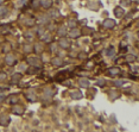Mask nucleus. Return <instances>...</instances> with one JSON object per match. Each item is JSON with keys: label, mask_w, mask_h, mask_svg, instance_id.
<instances>
[{"label": "nucleus", "mask_w": 139, "mask_h": 132, "mask_svg": "<svg viewBox=\"0 0 139 132\" xmlns=\"http://www.w3.org/2000/svg\"><path fill=\"white\" fill-rule=\"evenodd\" d=\"M11 111H12V113L16 114V115H23V113H24L25 110H24V107H23V106L17 105V104H16V105L12 107V110H11Z\"/></svg>", "instance_id": "nucleus-1"}, {"label": "nucleus", "mask_w": 139, "mask_h": 132, "mask_svg": "<svg viewBox=\"0 0 139 132\" xmlns=\"http://www.w3.org/2000/svg\"><path fill=\"white\" fill-rule=\"evenodd\" d=\"M26 61L30 66H33V67H39L40 66V61H39L38 57H29Z\"/></svg>", "instance_id": "nucleus-2"}, {"label": "nucleus", "mask_w": 139, "mask_h": 132, "mask_svg": "<svg viewBox=\"0 0 139 132\" xmlns=\"http://www.w3.org/2000/svg\"><path fill=\"white\" fill-rule=\"evenodd\" d=\"M5 62H6V64H8V66H13L14 63L17 62V58L14 57V55H12V54H8V55H6Z\"/></svg>", "instance_id": "nucleus-3"}, {"label": "nucleus", "mask_w": 139, "mask_h": 132, "mask_svg": "<svg viewBox=\"0 0 139 132\" xmlns=\"http://www.w3.org/2000/svg\"><path fill=\"white\" fill-rule=\"evenodd\" d=\"M10 121H11V119H10L8 115H6V114H1L0 115V125L1 126H7L10 124Z\"/></svg>", "instance_id": "nucleus-4"}, {"label": "nucleus", "mask_w": 139, "mask_h": 132, "mask_svg": "<svg viewBox=\"0 0 139 132\" xmlns=\"http://www.w3.org/2000/svg\"><path fill=\"white\" fill-rule=\"evenodd\" d=\"M68 35H69V37H70V38H77V37H80V36H81V31L74 27L71 31H69V33H68Z\"/></svg>", "instance_id": "nucleus-5"}, {"label": "nucleus", "mask_w": 139, "mask_h": 132, "mask_svg": "<svg viewBox=\"0 0 139 132\" xmlns=\"http://www.w3.org/2000/svg\"><path fill=\"white\" fill-rule=\"evenodd\" d=\"M104 26L106 27V29H113V27L115 26V20L106 19L105 21H104Z\"/></svg>", "instance_id": "nucleus-6"}, {"label": "nucleus", "mask_w": 139, "mask_h": 132, "mask_svg": "<svg viewBox=\"0 0 139 132\" xmlns=\"http://www.w3.org/2000/svg\"><path fill=\"white\" fill-rule=\"evenodd\" d=\"M58 45H60L62 49H68V48H69V42H68V39H66V38H61L60 42H58Z\"/></svg>", "instance_id": "nucleus-7"}, {"label": "nucleus", "mask_w": 139, "mask_h": 132, "mask_svg": "<svg viewBox=\"0 0 139 132\" xmlns=\"http://www.w3.org/2000/svg\"><path fill=\"white\" fill-rule=\"evenodd\" d=\"M40 5L44 8H50L52 6V0H40Z\"/></svg>", "instance_id": "nucleus-8"}, {"label": "nucleus", "mask_w": 139, "mask_h": 132, "mask_svg": "<svg viewBox=\"0 0 139 132\" xmlns=\"http://www.w3.org/2000/svg\"><path fill=\"white\" fill-rule=\"evenodd\" d=\"M124 13H125V11H124L121 7H115V10H114V14H115V17L120 18V17L124 16Z\"/></svg>", "instance_id": "nucleus-9"}, {"label": "nucleus", "mask_w": 139, "mask_h": 132, "mask_svg": "<svg viewBox=\"0 0 139 132\" xmlns=\"http://www.w3.org/2000/svg\"><path fill=\"white\" fill-rule=\"evenodd\" d=\"M11 80H12V82H13V83H17V82H19L20 80H21V74H20V73H14L13 75H12Z\"/></svg>", "instance_id": "nucleus-10"}, {"label": "nucleus", "mask_w": 139, "mask_h": 132, "mask_svg": "<svg viewBox=\"0 0 139 132\" xmlns=\"http://www.w3.org/2000/svg\"><path fill=\"white\" fill-rule=\"evenodd\" d=\"M79 85H80V87H82V88H87V87H89V81L87 79H81L79 81Z\"/></svg>", "instance_id": "nucleus-11"}, {"label": "nucleus", "mask_w": 139, "mask_h": 132, "mask_svg": "<svg viewBox=\"0 0 139 132\" xmlns=\"http://www.w3.org/2000/svg\"><path fill=\"white\" fill-rule=\"evenodd\" d=\"M119 73H120V69L119 68H117V67H115V68H109V69H108V74L112 75V76H115V75H118Z\"/></svg>", "instance_id": "nucleus-12"}, {"label": "nucleus", "mask_w": 139, "mask_h": 132, "mask_svg": "<svg viewBox=\"0 0 139 132\" xmlns=\"http://www.w3.org/2000/svg\"><path fill=\"white\" fill-rule=\"evenodd\" d=\"M52 64H53V66H56V67L63 66V59L60 58V57H56V58L52 59Z\"/></svg>", "instance_id": "nucleus-13"}, {"label": "nucleus", "mask_w": 139, "mask_h": 132, "mask_svg": "<svg viewBox=\"0 0 139 132\" xmlns=\"http://www.w3.org/2000/svg\"><path fill=\"white\" fill-rule=\"evenodd\" d=\"M33 51H35L36 54L43 53V46L40 45V44H35V46H33Z\"/></svg>", "instance_id": "nucleus-14"}, {"label": "nucleus", "mask_w": 139, "mask_h": 132, "mask_svg": "<svg viewBox=\"0 0 139 132\" xmlns=\"http://www.w3.org/2000/svg\"><path fill=\"white\" fill-rule=\"evenodd\" d=\"M136 59H137V56H136V55H133V54H128V55L126 56V61H127V62H130V63H131V62H134Z\"/></svg>", "instance_id": "nucleus-15"}, {"label": "nucleus", "mask_w": 139, "mask_h": 132, "mask_svg": "<svg viewBox=\"0 0 139 132\" xmlns=\"http://www.w3.org/2000/svg\"><path fill=\"white\" fill-rule=\"evenodd\" d=\"M39 23L40 24H43V25L46 24V23H49V17L45 16V14H44V16H40L39 17Z\"/></svg>", "instance_id": "nucleus-16"}, {"label": "nucleus", "mask_w": 139, "mask_h": 132, "mask_svg": "<svg viewBox=\"0 0 139 132\" xmlns=\"http://www.w3.org/2000/svg\"><path fill=\"white\" fill-rule=\"evenodd\" d=\"M70 95H71V98L75 99V100H76V99H81V98H82V94H81V92H73Z\"/></svg>", "instance_id": "nucleus-17"}, {"label": "nucleus", "mask_w": 139, "mask_h": 132, "mask_svg": "<svg viewBox=\"0 0 139 132\" xmlns=\"http://www.w3.org/2000/svg\"><path fill=\"white\" fill-rule=\"evenodd\" d=\"M67 32H68V31H67V30H66V27H64V26L60 27V30L57 31V33H58V36H61V37H63V36H66V35H67Z\"/></svg>", "instance_id": "nucleus-18"}, {"label": "nucleus", "mask_w": 139, "mask_h": 132, "mask_svg": "<svg viewBox=\"0 0 139 132\" xmlns=\"http://www.w3.org/2000/svg\"><path fill=\"white\" fill-rule=\"evenodd\" d=\"M77 25V20H75V19H70L69 21H68V26L69 27H71V29H74V27Z\"/></svg>", "instance_id": "nucleus-19"}, {"label": "nucleus", "mask_w": 139, "mask_h": 132, "mask_svg": "<svg viewBox=\"0 0 139 132\" xmlns=\"http://www.w3.org/2000/svg\"><path fill=\"white\" fill-rule=\"evenodd\" d=\"M23 48H24V51H25V53H31V51L33 50V46L32 45H29V44H25Z\"/></svg>", "instance_id": "nucleus-20"}, {"label": "nucleus", "mask_w": 139, "mask_h": 132, "mask_svg": "<svg viewBox=\"0 0 139 132\" xmlns=\"http://www.w3.org/2000/svg\"><path fill=\"white\" fill-rule=\"evenodd\" d=\"M40 38H42L43 42H51V37H50V36H48V35H44V33L40 36Z\"/></svg>", "instance_id": "nucleus-21"}, {"label": "nucleus", "mask_w": 139, "mask_h": 132, "mask_svg": "<svg viewBox=\"0 0 139 132\" xmlns=\"http://www.w3.org/2000/svg\"><path fill=\"white\" fill-rule=\"evenodd\" d=\"M25 24H26L27 26H32V25H35V20H33V18H27Z\"/></svg>", "instance_id": "nucleus-22"}, {"label": "nucleus", "mask_w": 139, "mask_h": 132, "mask_svg": "<svg viewBox=\"0 0 139 132\" xmlns=\"http://www.w3.org/2000/svg\"><path fill=\"white\" fill-rule=\"evenodd\" d=\"M8 13V11H7V8L5 7H2V8H0V17H5L6 14Z\"/></svg>", "instance_id": "nucleus-23"}, {"label": "nucleus", "mask_w": 139, "mask_h": 132, "mask_svg": "<svg viewBox=\"0 0 139 132\" xmlns=\"http://www.w3.org/2000/svg\"><path fill=\"white\" fill-rule=\"evenodd\" d=\"M96 85L99 87H104L105 85H106V81L104 79H100V80H98V82H96Z\"/></svg>", "instance_id": "nucleus-24"}, {"label": "nucleus", "mask_w": 139, "mask_h": 132, "mask_svg": "<svg viewBox=\"0 0 139 132\" xmlns=\"http://www.w3.org/2000/svg\"><path fill=\"white\" fill-rule=\"evenodd\" d=\"M114 53H115V49H114L113 46H111V48L107 50V55H108V56H113V55H114Z\"/></svg>", "instance_id": "nucleus-25"}, {"label": "nucleus", "mask_w": 139, "mask_h": 132, "mask_svg": "<svg viewBox=\"0 0 139 132\" xmlns=\"http://www.w3.org/2000/svg\"><path fill=\"white\" fill-rule=\"evenodd\" d=\"M27 99L33 102V101H36V96H35V94H33V93H31V94L29 93V94H27Z\"/></svg>", "instance_id": "nucleus-26"}, {"label": "nucleus", "mask_w": 139, "mask_h": 132, "mask_svg": "<svg viewBox=\"0 0 139 132\" xmlns=\"http://www.w3.org/2000/svg\"><path fill=\"white\" fill-rule=\"evenodd\" d=\"M77 57H79L80 59H87V54L86 53H80L79 55H77Z\"/></svg>", "instance_id": "nucleus-27"}, {"label": "nucleus", "mask_w": 139, "mask_h": 132, "mask_svg": "<svg viewBox=\"0 0 139 132\" xmlns=\"http://www.w3.org/2000/svg\"><path fill=\"white\" fill-rule=\"evenodd\" d=\"M17 101H18V96H17V95H12V98L10 99V102H11V104H16Z\"/></svg>", "instance_id": "nucleus-28"}, {"label": "nucleus", "mask_w": 139, "mask_h": 132, "mask_svg": "<svg viewBox=\"0 0 139 132\" xmlns=\"http://www.w3.org/2000/svg\"><path fill=\"white\" fill-rule=\"evenodd\" d=\"M51 16H52V17H58V16H60V12H58L57 10H52V11H51Z\"/></svg>", "instance_id": "nucleus-29"}, {"label": "nucleus", "mask_w": 139, "mask_h": 132, "mask_svg": "<svg viewBox=\"0 0 139 132\" xmlns=\"http://www.w3.org/2000/svg\"><path fill=\"white\" fill-rule=\"evenodd\" d=\"M7 77V75L5 73H0V81H5Z\"/></svg>", "instance_id": "nucleus-30"}, {"label": "nucleus", "mask_w": 139, "mask_h": 132, "mask_svg": "<svg viewBox=\"0 0 139 132\" xmlns=\"http://www.w3.org/2000/svg\"><path fill=\"white\" fill-rule=\"evenodd\" d=\"M114 85H115V87H120L124 85V81H115L114 82Z\"/></svg>", "instance_id": "nucleus-31"}, {"label": "nucleus", "mask_w": 139, "mask_h": 132, "mask_svg": "<svg viewBox=\"0 0 139 132\" xmlns=\"http://www.w3.org/2000/svg\"><path fill=\"white\" fill-rule=\"evenodd\" d=\"M109 95H112V99H114V98H115V99H117V98H118V96H119V93H114V92H111V93H109Z\"/></svg>", "instance_id": "nucleus-32"}, {"label": "nucleus", "mask_w": 139, "mask_h": 132, "mask_svg": "<svg viewBox=\"0 0 139 132\" xmlns=\"http://www.w3.org/2000/svg\"><path fill=\"white\" fill-rule=\"evenodd\" d=\"M32 37H33V35L31 32H26V33H25V38H30V39H31Z\"/></svg>", "instance_id": "nucleus-33"}, {"label": "nucleus", "mask_w": 139, "mask_h": 132, "mask_svg": "<svg viewBox=\"0 0 139 132\" xmlns=\"http://www.w3.org/2000/svg\"><path fill=\"white\" fill-rule=\"evenodd\" d=\"M37 33H38L39 36H42V35L44 33V29H43V27H40V29H38V30H37Z\"/></svg>", "instance_id": "nucleus-34"}, {"label": "nucleus", "mask_w": 139, "mask_h": 132, "mask_svg": "<svg viewBox=\"0 0 139 132\" xmlns=\"http://www.w3.org/2000/svg\"><path fill=\"white\" fill-rule=\"evenodd\" d=\"M130 4V0H121V5H125V6H127Z\"/></svg>", "instance_id": "nucleus-35"}, {"label": "nucleus", "mask_w": 139, "mask_h": 132, "mask_svg": "<svg viewBox=\"0 0 139 132\" xmlns=\"http://www.w3.org/2000/svg\"><path fill=\"white\" fill-rule=\"evenodd\" d=\"M56 48H57V45H56V44H52V45H51V51H56Z\"/></svg>", "instance_id": "nucleus-36"}, {"label": "nucleus", "mask_w": 139, "mask_h": 132, "mask_svg": "<svg viewBox=\"0 0 139 132\" xmlns=\"http://www.w3.org/2000/svg\"><path fill=\"white\" fill-rule=\"evenodd\" d=\"M4 100H5V95H4V94H0V102L4 101Z\"/></svg>", "instance_id": "nucleus-37"}, {"label": "nucleus", "mask_w": 139, "mask_h": 132, "mask_svg": "<svg viewBox=\"0 0 139 132\" xmlns=\"http://www.w3.org/2000/svg\"><path fill=\"white\" fill-rule=\"evenodd\" d=\"M4 1H5V0H0V6H1V5L4 4Z\"/></svg>", "instance_id": "nucleus-38"}, {"label": "nucleus", "mask_w": 139, "mask_h": 132, "mask_svg": "<svg viewBox=\"0 0 139 132\" xmlns=\"http://www.w3.org/2000/svg\"><path fill=\"white\" fill-rule=\"evenodd\" d=\"M134 1H136V2H137V4H139V0H134Z\"/></svg>", "instance_id": "nucleus-39"}, {"label": "nucleus", "mask_w": 139, "mask_h": 132, "mask_svg": "<svg viewBox=\"0 0 139 132\" xmlns=\"http://www.w3.org/2000/svg\"><path fill=\"white\" fill-rule=\"evenodd\" d=\"M138 37H139V32H138Z\"/></svg>", "instance_id": "nucleus-40"}]
</instances>
